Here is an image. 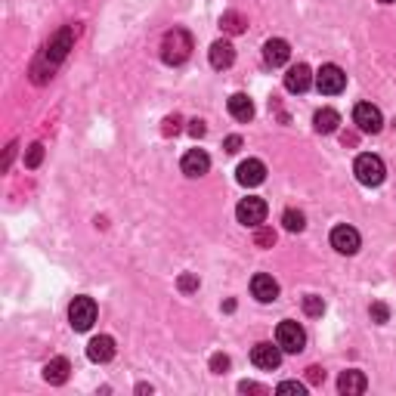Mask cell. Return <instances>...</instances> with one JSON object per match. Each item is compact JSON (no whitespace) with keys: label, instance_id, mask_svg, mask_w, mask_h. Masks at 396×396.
<instances>
[{"label":"cell","instance_id":"1","mask_svg":"<svg viewBox=\"0 0 396 396\" xmlns=\"http://www.w3.org/2000/svg\"><path fill=\"white\" fill-rule=\"evenodd\" d=\"M192 53V34L186 28H174L165 34V41H161V59L167 62V65H183L186 59H189Z\"/></svg>","mask_w":396,"mask_h":396},{"label":"cell","instance_id":"2","mask_svg":"<svg viewBox=\"0 0 396 396\" xmlns=\"http://www.w3.org/2000/svg\"><path fill=\"white\" fill-rule=\"evenodd\" d=\"M353 174H356V180H359L362 186H381L384 177H387V167H384V161L378 158V155L366 152V155H359V158H356Z\"/></svg>","mask_w":396,"mask_h":396},{"label":"cell","instance_id":"3","mask_svg":"<svg viewBox=\"0 0 396 396\" xmlns=\"http://www.w3.org/2000/svg\"><path fill=\"white\" fill-rule=\"evenodd\" d=\"M276 344L282 347L285 353H300L307 347V331L294 319H285V322H279V328H276Z\"/></svg>","mask_w":396,"mask_h":396},{"label":"cell","instance_id":"4","mask_svg":"<svg viewBox=\"0 0 396 396\" xmlns=\"http://www.w3.org/2000/svg\"><path fill=\"white\" fill-rule=\"evenodd\" d=\"M68 322L75 331H90L96 322V300L93 298H75L68 307Z\"/></svg>","mask_w":396,"mask_h":396},{"label":"cell","instance_id":"5","mask_svg":"<svg viewBox=\"0 0 396 396\" xmlns=\"http://www.w3.org/2000/svg\"><path fill=\"white\" fill-rule=\"evenodd\" d=\"M236 217H238V223H242V226L257 229L260 223L267 220V201H263V198H242V201H238V207H236Z\"/></svg>","mask_w":396,"mask_h":396},{"label":"cell","instance_id":"6","mask_svg":"<svg viewBox=\"0 0 396 396\" xmlns=\"http://www.w3.org/2000/svg\"><path fill=\"white\" fill-rule=\"evenodd\" d=\"M282 347L279 344H269V340H260V344H254L251 347V362L257 369H267V371H273L282 366Z\"/></svg>","mask_w":396,"mask_h":396},{"label":"cell","instance_id":"7","mask_svg":"<svg viewBox=\"0 0 396 396\" xmlns=\"http://www.w3.org/2000/svg\"><path fill=\"white\" fill-rule=\"evenodd\" d=\"M316 87H319V93H328V96H335V93H340L347 87V75H344V68H338V65H322L319 72H316Z\"/></svg>","mask_w":396,"mask_h":396},{"label":"cell","instance_id":"8","mask_svg":"<svg viewBox=\"0 0 396 396\" xmlns=\"http://www.w3.org/2000/svg\"><path fill=\"white\" fill-rule=\"evenodd\" d=\"M353 124L362 130V134H378V130L384 127V118H381V112H378V106L359 103L353 108Z\"/></svg>","mask_w":396,"mask_h":396},{"label":"cell","instance_id":"9","mask_svg":"<svg viewBox=\"0 0 396 396\" xmlns=\"http://www.w3.org/2000/svg\"><path fill=\"white\" fill-rule=\"evenodd\" d=\"M359 232H356L353 226H347V223H340V226H335L331 229V248H335L338 254H347V257H350V254H356L359 251Z\"/></svg>","mask_w":396,"mask_h":396},{"label":"cell","instance_id":"10","mask_svg":"<svg viewBox=\"0 0 396 396\" xmlns=\"http://www.w3.org/2000/svg\"><path fill=\"white\" fill-rule=\"evenodd\" d=\"M180 167H183V174L186 177H205L207 170H211V155H207L205 149H189L183 155V161H180Z\"/></svg>","mask_w":396,"mask_h":396},{"label":"cell","instance_id":"11","mask_svg":"<svg viewBox=\"0 0 396 396\" xmlns=\"http://www.w3.org/2000/svg\"><path fill=\"white\" fill-rule=\"evenodd\" d=\"M313 84H316V77H313V72H309V65H304V62L291 65L288 75H285V90H291V93H307Z\"/></svg>","mask_w":396,"mask_h":396},{"label":"cell","instance_id":"12","mask_svg":"<svg viewBox=\"0 0 396 396\" xmlns=\"http://www.w3.org/2000/svg\"><path fill=\"white\" fill-rule=\"evenodd\" d=\"M236 180L242 183V186H260L263 180H267V165H263V161H257V158H248V161H242V165H238Z\"/></svg>","mask_w":396,"mask_h":396},{"label":"cell","instance_id":"13","mask_svg":"<svg viewBox=\"0 0 396 396\" xmlns=\"http://www.w3.org/2000/svg\"><path fill=\"white\" fill-rule=\"evenodd\" d=\"M251 294L260 300V304H273V300L279 298V282L267 273H257L251 279Z\"/></svg>","mask_w":396,"mask_h":396},{"label":"cell","instance_id":"14","mask_svg":"<svg viewBox=\"0 0 396 396\" xmlns=\"http://www.w3.org/2000/svg\"><path fill=\"white\" fill-rule=\"evenodd\" d=\"M263 59H267V65H285V62L291 59V46L288 41H282V37H273V41H267L263 44Z\"/></svg>","mask_w":396,"mask_h":396},{"label":"cell","instance_id":"15","mask_svg":"<svg viewBox=\"0 0 396 396\" xmlns=\"http://www.w3.org/2000/svg\"><path fill=\"white\" fill-rule=\"evenodd\" d=\"M68 375H72V362L65 359V356H56V359H50L44 366V381L46 384H65L68 381Z\"/></svg>","mask_w":396,"mask_h":396},{"label":"cell","instance_id":"16","mask_svg":"<svg viewBox=\"0 0 396 396\" xmlns=\"http://www.w3.org/2000/svg\"><path fill=\"white\" fill-rule=\"evenodd\" d=\"M115 356V340L108 335H96L87 344V359L90 362H108Z\"/></svg>","mask_w":396,"mask_h":396},{"label":"cell","instance_id":"17","mask_svg":"<svg viewBox=\"0 0 396 396\" xmlns=\"http://www.w3.org/2000/svg\"><path fill=\"white\" fill-rule=\"evenodd\" d=\"M366 387H369L366 375H362V371H356V369L344 371V375L338 378V390L344 396H359V393H366Z\"/></svg>","mask_w":396,"mask_h":396},{"label":"cell","instance_id":"18","mask_svg":"<svg viewBox=\"0 0 396 396\" xmlns=\"http://www.w3.org/2000/svg\"><path fill=\"white\" fill-rule=\"evenodd\" d=\"M232 62H236V50H232L229 41H214L211 44V65L217 72H223V68H229Z\"/></svg>","mask_w":396,"mask_h":396},{"label":"cell","instance_id":"19","mask_svg":"<svg viewBox=\"0 0 396 396\" xmlns=\"http://www.w3.org/2000/svg\"><path fill=\"white\" fill-rule=\"evenodd\" d=\"M226 108H229V115H232L236 121H251V118H254V103L245 96V93H232Z\"/></svg>","mask_w":396,"mask_h":396},{"label":"cell","instance_id":"20","mask_svg":"<svg viewBox=\"0 0 396 396\" xmlns=\"http://www.w3.org/2000/svg\"><path fill=\"white\" fill-rule=\"evenodd\" d=\"M338 124H340V115L335 112V108H319V112H316V118H313L316 134H335Z\"/></svg>","mask_w":396,"mask_h":396},{"label":"cell","instance_id":"21","mask_svg":"<svg viewBox=\"0 0 396 396\" xmlns=\"http://www.w3.org/2000/svg\"><path fill=\"white\" fill-rule=\"evenodd\" d=\"M248 25V19L242 13H236V10H229V13H223V19H220V28L223 31H229V34H242Z\"/></svg>","mask_w":396,"mask_h":396},{"label":"cell","instance_id":"22","mask_svg":"<svg viewBox=\"0 0 396 396\" xmlns=\"http://www.w3.org/2000/svg\"><path fill=\"white\" fill-rule=\"evenodd\" d=\"M282 223H285V229H288V232H304L307 229L304 211H294V207H288V211L282 214Z\"/></svg>","mask_w":396,"mask_h":396},{"label":"cell","instance_id":"23","mask_svg":"<svg viewBox=\"0 0 396 396\" xmlns=\"http://www.w3.org/2000/svg\"><path fill=\"white\" fill-rule=\"evenodd\" d=\"M304 313H307V316H322V313H325L322 298H316V294H307V298H304Z\"/></svg>","mask_w":396,"mask_h":396},{"label":"cell","instance_id":"24","mask_svg":"<svg viewBox=\"0 0 396 396\" xmlns=\"http://www.w3.org/2000/svg\"><path fill=\"white\" fill-rule=\"evenodd\" d=\"M41 161H44V146H41V143L28 146V152H25V167H37Z\"/></svg>","mask_w":396,"mask_h":396},{"label":"cell","instance_id":"25","mask_svg":"<svg viewBox=\"0 0 396 396\" xmlns=\"http://www.w3.org/2000/svg\"><path fill=\"white\" fill-rule=\"evenodd\" d=\"M369 313H371V322H378V325H384L387 319H390V307L381 304V300H378V304H371Z\"/></svg>","mask_w":396,"mask_h":396},{"label":"cell","instance_id":"26","mask_svg":"<svg viewBox=\"0 0 396 396\" xmlns=\"http://www.w3.org/2000/svg\"><path fill=\"white\" fill-rule=\"evenodd\" d=\"M254 242H257V248H273V245H276V232L267 229V226H257V236H254Z\"/></svg>","mask_w":396,"mask_h":396},{"label":"cell","instance_id":"27","mask_svg":"<svg viewBox=\"0 0 396 396\" xmlns=\"http://www.w3.org/2000/svg\"><path fill=\"white\" fill-rule=\"evenodd\" d=\"M211 371H214V375H226V371H229V356H223V353L211 356Z\"/></svg>","mask_w":396,"mask_h":396},{"label":"cell","instance_id":"28","mask_svg":"<svg viewBox=\"0 0 396 396\" xmlns=\"http://www.w3.org/2000/svg\"><path fill=\"white\" fill-rule=\"evenodd\" d=\"M276 393H294V396H304L307 393V387L304 384H298V381H282L276 387Z\"/></svg>","mask_w":396,"mask_h":396},{"label":"cell","instance_id":"29","mask_svg":"<svg viewBox=\"0 0 396 396\" xmlns=\"http://www.w3.org/2000/svg\"><path fill=\"white\" fill-rule=\"evenodd\" d=\"M196 288H198V279H196V276H189V273L180 276V291H183V294H192Z\"/></svg>","mask_w":396,"mask_h":396},{"label":"cell","instance_id":"30","mask_svg":"<svg viewBox=\"0 0 396 396\" xmlns=\"http://www.w3.org/2000/svg\"><path fill=\"white\" fill-rule=\"evenodd\" d=\"M307 381H309V384H322V381H325V371H322L319 366H309V369H307Z\"/></svg>","mask_w":396,"mask_h":396},{"label":"cell","instance_id":"31","mask_svg":"<svg viewBox=\"0 0 396 396\" xmlns=\"http://www.w3.org/2000/svg\"><path fill=\"white\" fill-rule=\"evenodd\" d=\"M223 149H226L229 155H236L238 149H242V136H236V134H232V136H226V143H223Z\"/></svg>","mask_w":396,"mask_h":396},{"label":"cell","instance_id":"32","mask_svg":"<svg viewBox=\"0 0 396 396\" xmlns=\"http://www.w3.org/2000/svg\"><path fill=\"white\" fill-rule=\"evenodd\" d=\"M238 390H242V393H267V387H260L254 381H242V384H238Z\"/></svg>","mask_w":396,"mask_h":396},{"label":"cell","instance_id":"33","mask_svg":"<svg viewBox=\"0 0 396 396\" xmlns=\"http://www.w3.org/2000/svg\"><path fill=\"white\" fill-rule=\"evenodd\" d=\"M165 134L170 136V134H180V118H177V115H174V118H165Z\"/></svg>","mask_w":396,"mask_h":396},{"label":"cell","instance_id":"34","mask_svg":"<svg viewBox=\"0 0 396 396\" xmlns=\"http://www.w3.org/2000/svg\"><path fill=\"white\" fill-rule=\"evenodd\" d=\"M189 134L192 136H205V121H198V118L189 121Z\"/></svg>","mask_w":396,"mask_h":396},{"label":"cell","instance_id":"35","mask_svg":"<svg viewBox=\"0 0 396 396\" xmlns=\"http://www.w3.org/2000/svg\"><path fill=\"white\" fill-rule=\"evenodd\" d=\"M13 155H15V146H10V149H6V158H4V170L10 167V161H13Z\"/></svg>","mask_w":396,"mask_h":396},{"label":"cell","instance_id":"36","mask_svg":"<svg viewBox=\"0 0 396 396\" xmlns=\"http://www.w3.org/2000/svg\"><path fill=\"white\" fill-rule=\"evenodd\" d=\"M381 4H393V0H381Z\"/></svg>","mask_w":396,"mask_h":396}]
</instances>
